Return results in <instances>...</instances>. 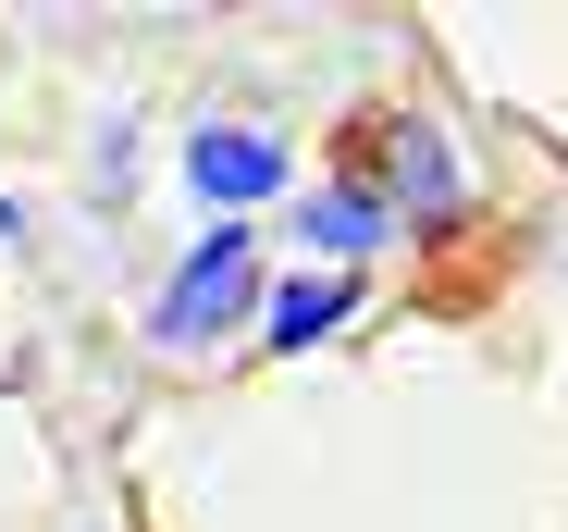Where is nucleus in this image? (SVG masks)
<instances>
[{"label":"nucleus","mask_w":568,"mask_h":532,"mask_svg":"<svg viewBox=\"0 0 568 532\" xmlns=\"http://www.w3.org/2000/svg\"><path fill=\"white\" fill-rule=\"evenodd\" d=\"M247 310H272V298H260V235H247V223H211L199 248L173 260V285L149 298V347H173V360H185V347L235 334Z\"/></svg>","instance_id":"nucleus-1"},{"label":"nucleus","mask_w":568,"mask_h":532,"mask_svg":"<svg viewBox=\"0 0 568 532\" xmlns=\"http://www.w3.org/2000/svg\"><path fill=\"white\" fill-rule=\"evenodd\" d=\"M185 199H211V211L284 199V137L272 124H199V137H185Z\"/></svg>","instance_id":"nucleus-2"},{"label":"nucleus","mask_w":568,"mask_h":532,"mask_svg":"<svg viewBox=\"0 0 568 532\" xmlns=\"http://www.w3.org/2000/svg\"><path fill=\"white\" fill-rule=\"evenodd\" d=\"M346 310H358V273H284L272 310H260V347H272V360H297V347H322Z\"/></svg>","instance_id":"nucleus-3"},{"label":"nucleus","mask_w":568,"mask_h":532,"mask_svg":"<svg viewBox=\"0 0 568 532\" xmlns=\"http://www.w3.org/2000/svg\"><path fill=\"white\" fill-rule=\"evenodd\" d=\"M297 235H310L322 260H371V248L396 235V199H384V187H310V199H297Z\"/></svg>","instance_id":"nucleus-4"},{"label":"nucleus","mask_w":568,"mask_h":532,"mask_svg":"<svg viewBox=\"0 0 568 532\" xmlns=\"http://www.w3.org/2000/svg\"><path fill=\"white\" fill-rule=\"evenodd\" d=\"M384 199H396V211H457V199H469L445 124H396V187H384Z\"/></svg>","instance_id":"nucleus-5"}]
</instances>
